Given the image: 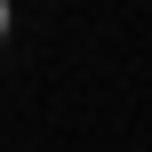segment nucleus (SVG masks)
<instances>
[{
	"instance_id": "1",
	"label": "nucleus",
	"mask_w": 152,
	"mask_h": 152,
	"mask_svg": "<svg viewBox=\"0 0 152 152\" xmlns=\"http://www.w3.org/2000/svg\"><path fill=\"white\" fill-rule=\"evenodd\" d=\"M0 40H8V0H0Z\"/></svg>"
}]
</instances>
